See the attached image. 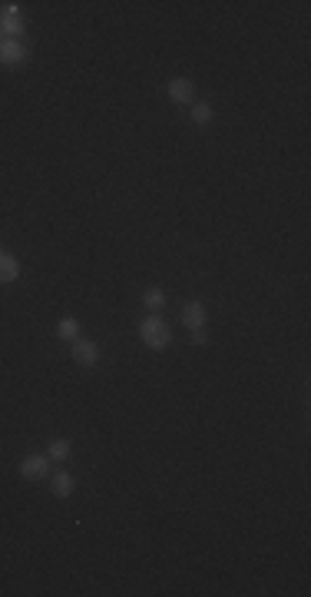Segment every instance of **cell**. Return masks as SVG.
Returning <instances> with one entry per match:
<instances>
[{
	"instance_id": "cell-2",
	"label": "cell",
	"mask_w": 311,
	"mask_h": 597,
	"mask_svg": "<svg viewBox=\"0 0 311 597\" xmlns=\"http://www.w3.org/2000/svg\"><path fill=\"white\" fill-rule=\"evenodd\" d=\"M20 475H23L27 481H43V478H50V455H27V458L20 462Z\"/></svg>"
},
{
	"instance_id": "cell-15",
	"label": "cell",
	"mask_w": 311,
	"mask_h": 597,
	"mask_svg": "<svg viewBox=\"0 0 311 597\" xmlns=\"http://www.w3.org/2000/svg\"><path fill=\"white\" fill-rule=\"evenodd\" d=\"M0 43H3V37H0Z\"/></svg>"
},
{
	"instance_id": "cell-6",
	"label": "cell",
	"mask_w": 311,
	"mask_h": 597,
	"mask_svg": "<svg viewBox=\"0 0 311 597\" xmlns=\"http://www.w3.org/2000/svg\"><path fill=\"white\" fill-rule=\"evenodd\" d=\"M169 96H172L176 103H192V100H196V83H192L189 76H176V80L169 83Z\"/></svg>"
},
{
	"instance_id": "cell-3",
	"label": "cell",
	"mask_w": 311,
	"mask_h": 597,
	"mask_svg": "<svg viewBox=\"0 0 311 597\" xmlns=\"http://www.w3.org/2000/svg\"><path fill=\"white\" fill-rule=\"evenodd\" d=\"M27 56H30L27 43H20V40H14V37H3V43H0V63H3V67H17V63H23Z\"/></svg>"
},
{
	"instance_id": "cell-12",
	"label": "cell",
	"mask_w": 311,
	"mask_h": 597,
	"mask_svg": "<svg viewBox=\"0 0 311 597\" xmlns=\"http://www.w3.org/2000/svg\"><path fill=\"white\" fill-rule=\"evenodd\" d=\"M143 302H146V305L152 309V312H159V309L165 305V292H163V289H146V296H143Z\"/></svg>"
},
{
	"instance_id": "cell-4",
	"label": "cell",
	"mask_w": 311,
	"mask_h": 597,
	"mask_svg": "<svg viewBox=\"0 0 311 597\" xmlns=\"http://www.w3.org/2000/svg\"><path fill=\"white\" fill-rule=\"evenodd\" d=\"M0 34H10L14 40H17V34H23V17H20L17 3H3V10H0Z\"/></svg>"
},
{
	"instance_id": "cell-5",
	"label": "cell",
	"mask_w": 311,
	"mask_h": 597,
	"mask_svg": "<svg viewBox=\"0 0 311 597\" xmlns=\"http://www.w3.org/2000/svg\"><path fill=\"white\" fill-rule=\"evenodd\" d=\"M73 358L76 365H96L100 362V349H96V342H87V338H76L73 342Z\"/></svg>"
},
{
	"instance_id": "cell-11",
	"label": "cell",
	"mask_w": 311,
	"mask_h": 597,
	"mask_svg": "<svg viewBox=\"0 0 311 597\" xmlns=\"http://www.w3.org/2000/svg\"><path fill=\"white\" fill-rule=\"evenodd\" d=\"M56 332H60V336L63 338H80V322H76L73 316H67V318H60V322H56Z\"/></svg>"
},
{
	"instance_id": "cell-1",
	"label": "cell",
	"mask_w": 311,
	"mask_h": 597,
	"mask_svg": "<svg viewBox=\"0 0 311 597\" xmlns=\"http://www.w3.org/2000/svg\"><path fill=\"white\" fill-rule=\"evenodd\" d=\"M139 336H143V342H146L149 349H165L169 342H172V332H169V325H165L159 316H149L143 325H139Z\"/></svg>"
},
{
	"instance_id": "cell-14",
	"label": "cell",
	"mask_w": 311,
	"mask_h": 597,
	"mask_svg": "<svg viewBox=\"0 0 311 597\" xmlns=\"http://www.w3.org/2000/svg\"><path fill=\"white\" fill-rule=\"evenodd\" d=\"M192 332H196V336H192V342H196V345H205V342H209V338H205V332H202V329H192Z\"/></svg>"
},
{
	"instance_id": "cell-10",
	"label": "cell",
	"mask_w": 311,
	"mask_h": 597,
	"mask_svg": "<svg viewBox=\"0 0 311 597\" xmlns=\"http://www.w3.org/2000/svg\"><path fill=\"white\" fill-rule=\"evenodd\" d=\"M70 451H73V442H70V438H54L47 455H50L54 462H67V458H70Z\"/></svg>"
},
{
	"instance_id": "cell-7",
	"label": "cell",
	"mask_w": 311,
	"mask_h": 597,
	"mask_svg": "<svg viewBox=\"0 0 311 597\" xmlns=\"http://www.w3.org/2000/svg\"><path fill=\"white\" fill-rule=\"evenodd\" d=\"M183 322L189 329H202V325H205V305H202V302H189L183 309Z\"/></svg>"
},
{
	"instance_id": "cell-13",
	"label": "cell",
	"mask_w": 311,
	"mask_h": 597,
	"mask_svg": "<svg viewBox=\"0 0 311 597\" xmlns=\"http://www.w3.org/2000/svg\"><path fill=\"white\" fill-rule=\"evenodd\" d=\"M212 116H216V113H212V107H209V103H196V107H192V120H196L199 127L212 123Z\"/></svg>"
},
{
	"instance_id": "cell-8",
	"label": "cell",
	"mask_w": 311,
	"mask_h": 597,
	"mask_svg": "<svg viewBox=\"0 0 311 597\" xmlns=\"http://www.w3.org/2000/svg\"><path fill=\"white\" fill-rule=\"evenodd\" d=\"M20 276V262L10 252H0V282H14Z\"/></svg>"
},
{
	"instance_id": "cell-9",
	"label": "cell",
	"mask_w": 311,
	"mask_h": 597,
	"mask_svg": "<svg viewBox=\"0 0 311 597\" xmlns=\"http://www.w3.org/2000/svg\"><path fill=\"white\" fill-rule=\"evenodd\" d=\"M54 495L56 498H70L73 495V475L70 471H60V475H54Z\"/></svg>"
}]
</instances>
